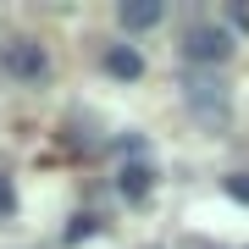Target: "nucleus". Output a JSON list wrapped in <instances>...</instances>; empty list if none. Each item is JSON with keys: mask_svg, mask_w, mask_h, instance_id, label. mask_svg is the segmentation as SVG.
Wrapping results in <instances>:
<instances>
[{"mask_svg": "<svg viewBox=\"0 0 249 249\" xmlns=\"http://www.w3.org/2000/svg\"><path fill=\"white\" fill-rule=\"evenodd\" d=\"M183 100L199 122H227V83L216 72H188L183 78Z\"/></svg>", "mask_w": 249, "mask_h": 249, "instance_id": "nucleus-1", "label": "nucleus"}, {"mask_svg": "<svg viewBox=\"0 0 249 249\" xmlns=\"http://www.w3.org/2000/svg\"><path fill=\"white\" fill-rule=\"evenodd\" d=\"M183 55L194 67H222L227 55H232V34L227 28H216V22H194L183 34Z\"/></svg>", "mask_w": 249, "mask_h": 249, "instance_id": "nucleus-2", "label": "nucleus"}, {"mask_svg": "<svg viewBox=\"0 0 249 249\" xmlns=\"http://www.w3.org/2000/svg\"><path fill=\"white\" fill-rule=\"evenodd\" d=\"M0 67L11 72V78H22V83H39L50 72V55L34 45V39H11L6 50H0Z\"/></svg>", "mask_w": 249, "mask_h": 249, "instance_id": "nucleus-3", "label": "nucleus"}, {"mask_svg": "<svg viewBox=\"0 0 249 249\" xmlns=\"http://www.w3.org/2000/svg\"><path fill=\"white\" fill-rule=\"evenodd\" d=\"M150 188H155V166L150 160H127V166L116 172V194L122 199H144Z\"/></svg>", "mask_w": 249, "mask_h": 249, "instance_id": "nucleus-4", "label": "nucleus"}, {"mask_svg": "<svg viewBox=\"0 0 249 249\" xmlns=\"http://www.w3.org/2000/svg\"><path fill=\"white\" fill-rule=\"evenodd\" d=\"M160 11H166L160 0H122V11H116V17H122L127 34H139V28H155V22H160Z\"/></svg>", "mask_w": 249, "mask_h": 249, "instance_id": "nucleus-5", "label": "nucleus"}, {"mask_svg": "<svg viewBox=\"0 0 249 249\" xmlns=\"http://www.w3.org/2000/svg\"><path fill=\"white\" fill-rule=\"evenodd\" d=\"M106 72H111V78H127V83H133L139 72H144V55H139L133 45H111V50H106Z\"/></svg>", "mask_w": 249, "mask_h": 249, "instance_id": "nucleus-6", "label": "nucleus"}, {"mask_svg": "<svg viewBox=\"0 0 249 249\" xmlns=\"http://www.w3.org/2000/svg\"><path fill=\"white\" fill-rule=\"evenodd\" d=\"M94 232H100V216L78 211V216H72V227H67V244H83V238H94Z\"/></svg>", "mask_w": 249, "mask_h": 249, "instance_id": "nucleus-7", "label": "nucleus"}, {"mask_svg": "<svg viewBox=\"0 0 249 249\" xmlns=\"http://www.w3.org/2000/svg\"><path fill=\"white\" fill-rule=\"evenodd\" d=\"M227 194L238 199V205H249V172H232V178H227Z\"/></svg>", "mask_w": 249, "mask_h": 249, "instance_id": "nucleus-8", "label": "nucleus"}, {"mask_svg": "<svg viewBox=\"0 0 249 249\" xmlns=\"http://www.w3.org/2000/svg\"><path fill=\"white\" fill-rule=\"evenodd\" d=\"M11 211H17V188H11V178L0 172V216H11Z\"/></svg>", "mask_w": 249, "mask_h": 249, "instance_id": "nucleus-9", "label": "nucleus"}]
</instances>
